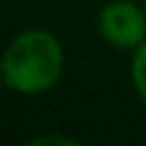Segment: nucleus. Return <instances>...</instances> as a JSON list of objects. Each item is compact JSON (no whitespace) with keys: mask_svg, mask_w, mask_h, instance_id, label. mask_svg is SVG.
I'll use <instances>...</instances> for the list:
<instances>
[{"mask_svg":"<svg viewBox=\"0 0 146 146\" xmlns=\"http://www.w3.org/2000/svg\"><path fill=\"white\" fill-rule=\"evenodd\" d=\"M100 36L115 49H136L146 38V10L133 0H110L98 15Z\"/></svg>","mask_w":146,"mask_h":146,"instance_id":"2","label":"nucleus"},{"mask_svg":"<svg viewBox=\"0 0 146 146\" xmlns=\"http://www.w3.org/2000/svg\"><path fill=\"white\" fill-rule=\"evenodd\" d=\"M3 82L21 95H41L51 90L64 72V49L49 31L31 28L18 33L3 51Z\"/></svg>","mask_w":146,"mask_h":146,"instance_id":"1","label":"nucleus"},{"mask_svg":"<svg viewBox=\"0 0 146 146\" xmlns=\"http://www.w3.org/2000/svg\"><path fill=\"white\" fill-rule=\"evenodd\" d=\"M49 141H54V144H77V141L64 139V136H38V139H33L31 144H49Z\"/></svg>","mask_w":146,"mask_h":146,"instance_id":"4","label":"nucleus"},{"mask_svg":"<svg viewBox=\"0 0 146 146\" xmlns=\"http://www.w3.org/2000/svg\"><path fill=\"white\" fill-rule=\"evenodd\" d=\"M0 80H3V62H0Z\"/></svg>","mask_w":146,"mask_h":146,"instance_id":"5","label":"nucleus"},{"mask_svg":"<svg viewBox=\"0 0 146 146\" xmlns=\"http://www.w3.org/2000/svg\"><path fill=\"white\" fill-rule=\"evenodd\" d=\"M144 10H146V0H144Z\"/></svg>","mask_w":146,"mask_h":146,"instance_id":"6","label":"nucleus"},{"mask_svg":"<svg viewBox=\"0 0 146 146\" xmlns=\"http://www.w3.org/2000/svg\"><path fill=\"white\" fill-rule=\"evenodd\" d=\"M131 80H133V87H136V92L141 95V100H146V38L133 49Z\"/></svg>","mask_w":146,"mask_h":146,"instance_id":"3","label":"nucleus"}]
</instances>
